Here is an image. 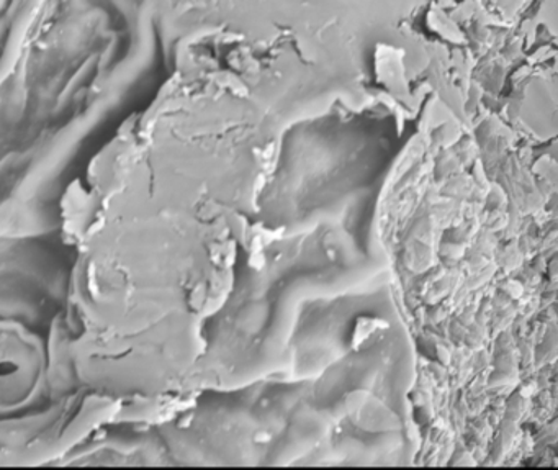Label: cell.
Returning a JSON list of instances; mask_svg holds the SVG:
<instances>
[{
    "mask_svg": "<svg viewBox=\"0 0 558 470\" xmlns=\"http://www.w3.org/2000/svg\"><path fill=\"white\" fill-rule=\"evenodd\" d=\"M48 0H0V80L27 47Z\"/></svg>",
    "mask_w": 558,
    "mask_h": 470,
    "instance_id": "1",
    "label": "cell"
}]
</instances>
